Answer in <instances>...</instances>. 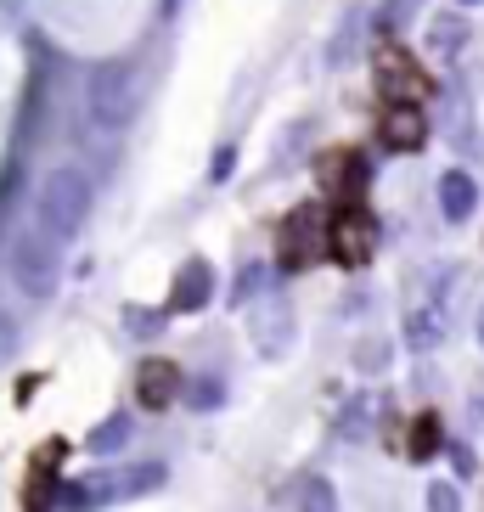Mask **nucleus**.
I'll return each mask as SVG.
<instances>
[{"label":"nucleus","mask_w":484,"mask_h":512,"mask_svg":"<svg viewBox=\"0 0 484 512\" xmlns=\"http://www.w3.org/2000/svg\"><path fill=\"white\" fill-rule=\"evenodd\" d=\"M327 254L344 265V271H366L372 265V254H378V220L355 203V209H344L327 226Z\"/></svg>","instance_id":"f257e3e1"},{"label":"nucleus","mask_w":484,"mask_h":512,"mask_svg":"<svg viewBox=\"0 0 484 512\" xmlns=\"http://www.w3.org/2000/svg\"><path fill=\"white\" fill-rule=\"evenodd\" d=\"M372 74H378V91L389 96V102H423L434 85H428V74L411 62L406 46H394V40H383L378 51H372Z\"/></svg>","instance_id":"f03ea898"},{"label":"nucleus","mask_w":484,"mask_h":512,"mask_svg":"<svg viewBox=\"0 0 484 512\" xmlns=\"http://www.w3.org/2000/svg\"><path fill=\"white\" fill-rule=\"evenodd\" d=\"M316 181L327 197H338V203H361L366 186H372V164H366V152L355 147H327L316 158Z\"/></svg>","instance_id":"7ed1b4c3"},{"label":"nucleus","mask_w":484,"mask_h":512,"mask_svg":"<svg viewBox=\"0 0 484 512\" xmlns=\"http://www.w3.org/2000/svg\"><path fill=\"white\" fill-rule=\"evenodd\" d=\"M248 332H254V349L265 355V361H282V355L293 349L299 316H293V304L282 299V293H271V299L254 304V321H248Z\"/></svg>","instance_id":"20e7f679"},{"label":"nucleus","mask_w":484,"mask_h":512,"mask_svg":"<svg viewBox=\"0 0 484 512\" xmlns=\"http://www.w3.org/2000/svg\"><path fill=\"white\" fill-rule=\"evenodd\" d=\"M316 226H321V214L310 209V203H299V209L282 220V231H276V271L282 276L304 271V265L316 259Z\"/></svg>","instance_id":"39448f33"},{"label":"nucleus","mask_w":484,"mask_h":512,"mask_svg":"<svg viewBox=\"0 0 484 512\" xmlns=\"http://www.w3.org/2000/svg\"><path fill=\"white\" fill-rule=\"evenodd\" d=\"M85 203H91V192H85V181H79V175H51L46 197H40V209H46L51 231H62V237L85 220Z\"/></svg>","instance_id":"423d86ee"},{"label":"nucleus","mask_w":484,"mask_h":512,"mask_svg":"<svg viewBox=\"0 0 484 512\" xmlns=\"http://www.w3.org/2000/svg\"><path fill=\"white\" fill-rule=\"evenodd\" d=\"M378 136L389 141L394 152H423L428 147V113L417 102H389L378 119Z\"/></svg>","instance_id":"0eeeda50"},{"label":"nucleus","mask_w":484,"mask_h":512,"mask_svg":"<svg viewBox=\"0 0 484 512\" xmlns=\"http://www.w3.org/2000/svg\"><path fill=\"white\" fill-rule=\"evenodd\" d=\"M175 394H181V372H175V361H141L136 372V400L147 411H164L175 406Z\"/></svg>","instance_id":"6e6552de"},{"label":"nucleus","mask_w":484,"mask_h":512,"mask_svg":"<svg viewBox=\"0 0 484 512\" xmlns=\"http://www.w3.org/2000/svg\"><path fill=\"white\" fill-rule=\"evenodd\" d=\"M209 299H214V271L203 265V259H186L181 276H175V287H169V310L192 316V310H203Z\"/></svg>","instance_id":"1a4fd4ad"},{"label":"nucleus","mask_w":484,"mask_h":512,"mask_svg":"<svg viewBox=\"0 0 484 512\" xmlns=\"http://www.w3.org/2000/svg\"><path fill=\"white\" fill-rule=\"evenodd\" d=\"M473 209H479V181H473L468 169H445L439 175V214L451 226H462V220H473Z\"/></svg>","instance_id":"9d476101"},{"label":"nucleus","mask_w":484,"mask_h":512,"mask_svg":"<svg viewBox=\"0 0 484 512\" xmlns=\"http://www.w3.org/2000/svg\"><path fill=\"white\" fill-rule=\"evenodd\" d=\"M445 141L456 152H473L479 147V124H473V102L462 85H445Z\"/></svg>","instance_id":"9b49d317"},{"label":"nucleus","mask_w":484,"mask_h":512,"mask_svg":"<svg viewBox=\"0 0 484 512\" xmlns=\"http://www.w3.org/2000/svg\"><path fill=\"white\" fill-rule=\"evenodd\" d=\"M468 40H473V29H468V17H462V12H439L434 23H428V51H434V57H445V62L462 57V51H468Z\"/></svg>","instance_id":"f8f14e48"},{"label":"nucleus","mask_w":484,"mask_h":512,"mask_svg":"<svg viewBox=\"0 0 484 512\" xmlns=\"http://www.w3.org/2000/svg\"><path fill=\"white\" fill-rule=\"evenodd\" d=\"M96 119L102 124L130 119V79H124V68H107V74L96 79Z\"/></svg>","instance_id":"ddd939ff"},{"label":"nucleus","mask_w":484,"mask_h":512,"mask_svg":"<svg viewBox=\"0 0 484 512\" xmlns=\"http://www.w3.org/2000/svg\"><path fill=\"white\" fill-rule=\"evenodd\" d=\"M439 451H445V428H439V411H423V417H411L406 456H411V462H434Z\"/></svg>","instance_id":"4468645a"},{"label":"nucleus","mask_w":484,"mask_h":512,"mask_svg":"<svg viewBox=\"0 0 484 512\" xmlns=\"http://www.w3.org/2000/svg\"><path fill=\"white\" fill-rule=\"evenodd\" d=\"M439 338H445V316H439L434 304H417V310H411L406 316V344L417 349V355H423V349H434Z\"/></svg>","instance_id":"2eb2a0df"},{"label":"nucleus","mask_w":484,"mask_h":512,"mask_svg":"<svg viewBox=\"0 0 484 512\" xmlns=\"http://www.w3.org/2000/svg\"><path fill=\"white\" fill-rule=\"evenodd\" d=\"M389 355H394L389 338H361L349 361H355V372H383V366H389Z\"/></svg>","instance_id":"dca6fc26"},{"label":"nucleus","mask_w":484,"mask_h":512,"mask_svg":"<svg viewBox=\"0 0 484 512\" xmlns=\"http://www.w3.org/2000/svg\"><path fill=\"white\" fill-rule=\"evenodd\" d=\"M299 512H338V490H333L327 479H310V484H304Z\"/></svg>","instance_id":"f3484780"},{"label":"nucleus","mask_w":484,"mask_h":512,"mask_svg":"<svg viewBox=\"0 0 484 512\" xmlns=\"http://www.w3.org/2000/svg\"><path fill=\"white\" fill-rule=\"evenodd\" d=\"M355 34H361V12H349L344 29L333 34V46H327V62H333V68H338V62H349V40H355Z\"/></svg>","instance_id":"a211bd4d"},{"label":"nucleus","mask_w":484,"mask_h":512,"mask_svg":"<svg viewBox=\"0 0 484 512\" xmlns=\"http://www.w3.org/2000/svg\"><path fill=\"white\" fill-rule=\"evenodd\" d=\"M366 422H372V400H355V406L344 411V422H338V434H344V439H361Z\"/></svg>","instance_id":"6ab92c4d"},{"label":"nucleus","mask_w":484,"mask_h":512,"mask_svg":"<svg viewBox=\"0 0 484 512\" xmlns=\"http://www.w3.org/2000/svg\"><path fill=\"white\" fill-rule=\"evenodd\" d=\"M428 512H462V490L456 484H428Z\"/></svg>","instance_id":"aec40b11"},{"label":"nucleus","mask_w":484,"mask_h":512,"mask_svg":"<svg viewBox=\"0 0 484 512\" xmlns=\"http://www.w3.org/2000/svg\"><path fill=\"white\" fill-rule=\"evenodd\" d=\"M220 394H226V389H220L214 377H203V383H192V411H214V406H220Z\"/></svg>","instance_id":"412c9836"},{"label":"nucleus","mask_w":484,"mask_h":512,"mask_svg":"<svg viewBox=\"0 0 484 512\" xmlns=\"http://www.w3.org/2000/svg\"><path fill=\"white\" fill-rule=\"evenodd\" d=\"M231 169H237V147H220L214 152V164H209V181H226Z\"/></svg>","instance_id":"4be33fe9"},{"label":"nucleus","mask_w":484,"mask_h":512,"mask_svg":"<svg viewBox=\"0 0 484 512\" xmlns=\"http://www.w3.org/2000/svg\"><path fill=\"white\" fill-rule=\"evenodd\" d=\"M451 462H456V473H473V451H468V445H451Z\"/></svg>","instance_id":"5701e85b"},{"label":"nucleus","mask_w":484,"mask_h":512,"mask_svg":"<svg viewBox=\"0 0 484 512\" xmlns=\"http://www.w3.org/2000/svg\"><path fill=\"white\" fill-rule=\"evenodd\" d=\"M479 344H484V310H479Z\"/></svg>","instance_id":"b1692460"},{"label":"nucleus","mask_w":484,"mask_h":512,"mask_svg":"<svg viewBox=\"0 0 484 512\" xmlns=\"http://www.w3.org/2000/svg\"><path fill=\"white\" fill-rule=\"evenodd\" d=\"M462 6H484V0H462Z\"/></svg>","instance_id":"393cba45"}]
</instances>
